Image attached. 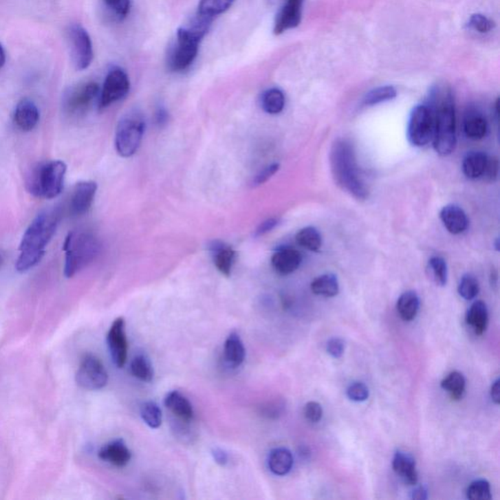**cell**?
Wrapping results in <instances>:
<instances>
[{
    "label": "cell",
    "instance_id": "30",
    "mask_svg": "<svg viewBox=\"0 0 500 500\" xmlns=\"http://www.w3.org/2000/svg\"><path fill=\"white\" fill-rule=\"evenodd\" d=\"M441 387L450 394L453 401H459L466 390V379L461 372L453 371L442 381Z\"/></svg>",
    "mask_w": 500,
    "mask_h": 500
},
{
    "label": "cell",
    "instance_id": "5",
    "mask_svg": "<svg viewBox=\"0 0 500 500\" xmlns=\"http://www.w3.org/2000/svg\"><path fill=\"white\" fill-rule=\"evenodd\" d=\"M63 250L66 252L65 276L72 278L96 258L100 243L90 232H72L65 239Z\"/></svg>",
    "mask_w": 500,
    "mask_h": 500
},
{
    "label": "cell",
    "instance_id": "3",
    "mask_svg": "<svg viewBox=\"0 0 500 500\" xmlns=\"http://www.w3.org/2000/svg\"><path fill=\"white\" fill-rule=\"evenodd\" d=\"M435 116L433 146L441 157H446L457 146V120L455 101L450 90L435 88L430 94V105Z\"/></svg>",
    "mask_w": 500,
    "mask_h": 500
},
{
    "label": "cell",
    "instance_id": "10",
    "mask_svg": "<svg viewBox=\"0 0 500 500\" xmlns=\"http://www.w3.org/2000/svg\"><path fill=\"white\" fill-rule=\"evenodd\" d=\"M129 89L130 81L127 74L120 67H113L105 80L100 98V108H107L110 105L123 99L129 94Z\"/></svg>",
    "mask_w": 500,
    "mask_h": 500
},
{
    "label": "cell",
    "instance_id": "20",
    "mask_svg": "<svg viewBox=\"0 0 500 500\" xmlns=\"http://www.w3.org/2000/svg\"><path fill=\"white\" fill-rule=\"evenodd\" d=\"M209 250L213 254L214 265L218 271L224 276H229L236 260V251L231 246L219 241H213L209 246Z\"/></svg>",
    "mask_w": 500,
    "mask_h": 500
},
{
    "label": "cell",
    "instance_id": "2",
    "mask_svg": "<svg viewBox=\"0 0 500 500\" xmlns=\"http://www.w3.org/2000/svg\"><path fill=\"white\" fill-rule=\"evenodd\" d=\"M330 166L337 185L359 201H366L369 190L360 175L354 146L345 139H338L330 152Z\"/></svg>",
    "mask_w": 500,
    "mask_h": 500
},
{
    "label": "cell",
    "instance_id": "40",
    "mask_svg": "<svg viewBox=\"0 0 500 500\" xmlns=\"http://www.w3.org/2000/svg\"><path fill=\"white\" fill-rule=\"evenodd\" d=\"M470 29L480 32V34H487L494 29V23L490 19L486 17L482 14H474L470 17L468 24Z\"/></svg>",
    "mask_w": 500,
    "mask_h": 500
},
{
    "label": "cell",
    "instance_id": "39",
    "mask_svg": "<svg viewBox=\"0 0 500 500\" xmlns=\"http://www.w3.org/2000/svg\"><path fill=\"white\" fill-rule=\"evenodd\" d=\"M467 499L471 500L492 499L490 483L487 480H476L470 483L466 490Z\"/></svg>",
    "mask_w": 500,
    "mask_h": 500
},
{
    "label": "cell",
    "instance_id": "48",
    "mask_svg": "<svg viewBox=\"0 0 500 500\" xmlns=\"http://www.w3.org/2000/svg\"><path fill=\"white\" fill-rule=\"evenodd\" d=\"M280 220L278 218H270L264 221V222L260 224V226L257 228V232H255V236L261 237L263 235L267 234V232H271L274 228L278 226Z\"/></svg>",
    "mask_w": 500,
    "mask_h": 500
},
{
    "label": "cell",
    "instance_id": "12",
    "mask_svg": "<svg viewBox=\"0 0 500 500\" xmlns=\"http://www.w3.org/2000/svg\"><path fill=\"white\" fill-rule=\"evenodd\" d=\"M107 341H108L111 360L115 362L116 366L120 369L124 367L127 364V352H129L124 318H118L113 323L109 330Z\"/></svg>",
    "mask_w": 500,
    "mask_h": 500
},
{
    "label": "cell",
    "instance_id": "33",
    "mask_svg": "<svg viewBox=\"0 0 500 500\" xmlns=\"http://www.w3.org/2000/svg\"><path fill=\"white\" fill-rule=\"evenodd\" d=\"M427 273L429 278L438 287H445L448 281V266L445 259L434 257L428 261Z\"/></svg>",
    "mask_w": 500,
    "mask_h": 500
},
{
    "label": "cell",
    "instance_id": "9",
    "mask_svg": "<svg viewBox=\"0 0 500 500\" xmlns=\"http://www.w3.org/2000/svg\"><path fill=\"white\" fill-rule=\"evenodd\" d=\"M108 379V372L101 360L91 354L83 358L76 376V383L81 388L90 391L103 389Z\"/></svg>",
    "mask_w": 500,
    "mask_h": 500
},
{
    "label": "cell",
    "instance_id": "8",
    "mask_svg": "<svg viewBox=\"0 0 500 500\" xmlns=\"http://www.w3.org/2000/svg\"><path fill=\"white\" fill-rule=\"evenodd\" d=\"M435 116L428 105H418L409 116L406 135L409 143L415 146H425L433 140Z\"/></svg>",
    "mask_w": 500,
    "mask_h": 500
},
{
    "label": "cell",
    "instance_id": "38",
    "mask_svg": "<svg viewBox=\"0 0 500 500\" xmlns=\"http://www.w3.org/2000/svg\"><path fill=\"white\" fill-rule=\"evenodd\" d=\"M457 290L462 298L472 300L480 292V285L473 274H466L460 280Z\"/></svg>",
    "mask_w": 500,
    "mask_h": 500
},
{
    "label": "cell",
    "instance_id": "53",
    "mask_svg": "<svg viewBox=\"0 0 500 500\" xmlns=\"http://www.w3.org/2000/svg\"><path fill=\"white\" fill-rule=\"evenodd\" d=\"M4 63H6V52H4V49L0 44V67H3Z\"/></svg>",
    "mask_w": 500,
    "mask_h": 500
},
{
    "label": "cell",
    "instance_id": "35",
    "mask_svg": "<svg viewBox=\"0 0 500 500\" xmlns=\"http://www.w3.org/2000/svg\"><path fill=\"white\" fill-rule=\"evenodd\" d=\"M134 378L144 382H150L153 378V369L150 360L144 355H137L130 364Z\"/></svg>",
    "mask_w": 500,
    "mask_h": 500
},
{
    "label": "cell",
    "instance_id": "6",
    "mask_svg": "<svg viewBox=\"0 0 500 500\" xmlns=\"http://www.w3.org/2000/svg\"><path fill=\"white\" fill-rule=\"evenodd\" d=\"M67 165L62 160H52L36 165L27 180V189L32 195L43 199H55L64 188Z\"/></svg>",
    "mask_w": 500,
    "mask_h": 500
},
{
    "label": "cell",
    "instance_id": "41",
    "mask_svg": "<svg viewBox=\"0 0 500 500\" xmlns=\"http://www.w3.org/2000/svg\"><path fill=\"white\" fill-rule=\"evenodd\" d=\"M347 396L351 401L357 402V403L367 401L369 397V388L362 382L352 383L348 387Z\"/></svg>",
    "mask_w": 500,
    "mask_h": 500
},
{
    "label": "cell",
    "instance_id": "44",
    "mask_svg": "<svg viewBox=\"0 0 500 500\" xmlns=\"http://www.w3.org/2000/svg\"><path fill=\"white\" fill-rule=\"evenodd\" d=\"M279 169H280V164H272L268 165V166L265 167L263 171H260L259 173L255 176L254 179H253L252 183H251V185H252V187H258V186L263 185V184L266 183L270 178L273 177L274 174L279 171Z\"/></svg>",
    "mask_w": 500,
    "mask_h": 500
},
{
    "label": "cell",
    "instance_id": "45",
    "mask_svg": "<svg viewBox=\"0 0 500 500\" xmlns=\"http://www.w3.org/2000/svg\"><path fill=\"white\" fill-rule=\"evenodd\" d=\"M323 408L317 402H309L304 408L306 420L312 423H318L323 418Z\"/></svg>",
    "mask_w": 500,
    "mask_h": 500
},
{
    "label": "cell",
    "instance_id": "28",
    "mask_svg": "<svg viewBox=\"0 0 500 500\" xmlns=\"http://www.w3.org/2000/svg\"><path fill=\"white\" fill-rule=\"evenodd\" d=\"M420 297L413 290L404 292L397 302V311L404 322L415 320L420 311Z\"/></svg>",
    "mask_w": 500,
    "mask_h": 500
},
{
    "label": "cell",
    "instance_id": "14",
    "mask_svg": "<svg viewBox=\"0 0 500 500\" xmlns=\"http://www.w3.org/2000/svg\"><path fill=\"white\" fill-rule=\"evenodd\" d=\"M304 0H287L274 21V34H283L288 30L298 27L301 23Z\"/></svg>",
    "mask_w": 500,
    "mask_h": 500
},
{
    "label": "cell",
    "instance_id": "42",
    "mask_svg": "<svg viewBox=\"0 0 500 500\" xmlns=\"http://www.w3.org/2000/svg\"><path fill=\"white\" fill-rule=\"evenodd\" d=\"M104 2L116 14V17L122 19L129 15L131 7L130 0H104Z\"/></svg>",
    "mask_w": 500,
    "mask_h": 500
},
{
    "label": "cell",
    "instance_id": "26",
    "mask_svg": "<svg viewBox=\"0 0 500 500\" xmlns=\"http://www.w3.org/2000/svg\"><path fill=\"white\" fill-rule=\"evenodd\" d=\"M268 466L274 475H287L293 466L292 453L287 448H274L269 455Z\"/></svg>",
    "mask_w": 500,
    "mask_h": 500
},
{
    "label": "cell",
    "instance_id": "52",
    "mask_svg": "<svg viewBox=\"0 0 500 500\" xmlns=\"http://www.w3.org/2000/svg\"><path fill=\"white\" fill-rule=\"evenodd\" d=\"M413 499L425 500L428 499L427 490L424 487H417L415 488L411 495Z\"/></svg>",
    "mask_w": 500,
    "mask_h": 500
},
{
    "label": "cell",
    "instance_id": "19",
    "mask_svg": "<svg viewBox=\"0 0 500 500\" xmlns=\"http://www.w3.org/2000/svg\"><path fill=\"white\" fill-rule=\"evenodd\" d=\"M14 122L23 131H32L39 122V111L36 105L29 99L21 100L14 113Z\"/></svg>",
    "mask_w": 500,
    "mask_h": 500
},
{
    "label": "cell",
    "instance_id": "25",
    "mask_svg": "<svg viewBox=\"0 0 500 500\" xmlns=\"http://www.w3.org/2000/svg\"><path fill=\"white\" fill-rule=\"evenodd\" d=\"M466 323L477 336H482L488 323V311L485 302L479 300L472 304L466 314Z\"/></svg>",
    "mask_w": 500,
    "mask_h": 500
},
{
    "label": "cell",
    "instance_id": "18",
    "mask_svg": "<svg viewBox=\"0 0 500 500\" xmlns=\"http://www.w3.org/2000/svg\"><path fill=\"white\" fill-rule=\"evenodd\" d=\"M439 218L444 226L450 234L459 235L466 231L469 221L464 209L455 204L444 206L439 213Z\"/></svg>",
    "mask_w": 500,
    "mask_h": 500
},
{
    "label": "cell",
    "instance_id": "7",
    "mask_svg": "<svg viewBox=\"0 0 500 500\" xmlns=\"http://www.w3.org/2000/svg\"><path fill=\"white\" fill-rule=\"evenodd\" d=\"M145 132V120L138 111H129L118 122L116 132V149L118 155L130 157L138 151Z\"/></svg>",
    "mask_w": 500,
    "mask_h": 500
},
{
    "label": "cell",
    "instance_id": "31",
    "mask_svg": "<svg viewBox=\"0 0 500 500\" xmlns=\"http://www.w3.org/2000/svg\"><path fill=\"white\" fill-rule=\"evenodd\" d=\"M285 106V97L283 92L279 88H270L263 93L261 107L264 111L270 115H278L283 111Z\"/></svg>",
    "mask_w": 500,
    "mask_h": 500
},
{
    "label": "cell",
    "instance_id": "16",
    "mask_svg": "<svg viewBox=\"0 0 500 500\" xmlns=\"http://www.w3.org/2000/svg\"><path fill=\"white\" fill-rule=\"evenodd\" d=\"M98 457L113 466L124 467L131 459V452L122 439H115L100 448Z\"/></svg>",
    "mask_w": 500,
    "mask_h": 500
},
{
    "label": "cell",
    "instance_id": "51",
    "mask_svg": "<svg viewBox=\"0 0 500 500\" xmlns=\"http://www.w3.org/2000/svg\"><path fill=\"white\" fill-rule=\"evenodd\" d=\"M169 122V113L164 109H159L155 113V123L160 127H164Z\"/></svg>",
    "mask_w": 500,
    "mask_h": 500
},
{
    "label": "cell",
    "instance_id": "43",
    "mask_svg": "<svg viewBox=\"0 0 500 500\" xmlns=\"http://www.w3.org/2000/svg\"><path fill=\"white\" fill-rule=\"evenodd\" d=\"M285 404L281 400H276V401L268 402L261 408L262 415L268 418H278L279 416L283 415L285 411Z\"/></svg>",
    "mask_w": 500,
    "mask_h": 500
},
{
    "label": "cell",
    "instance_id": "29",
    "mask_svg": "<svg viewBox=\"0 0 500 500\" xmlns=\"http://www.w3.org/2000/svg\"><path fill=\"white\" fill-rule=\"evenodd\" d=\"M312 292L325 297L336 296L339 293V283L334 274H325L318 276L311 283Z\"/></svg>",
    "mask_w": 500,
    "mask_h": 500
},
{
    "label": "cell",
    "instance_id": "49",
    "mask_svg": "<svg viewBox=\"0 0 500 500\" xmlns=\"http://www.w3.org/2000/svg\"><path fill=\"white\" fill-rule=\"evenodd\" d=\"M213 457L216 464L226 465L228 462V455L222 448H215L213 450Z\"/></svg>",
    "mask_w": 500,
    "mask_h": 500
},
{
    "label": "cell",
    "instance_id": "1",
    "mask_svg": "<svg viewBox=\"0 0 500 500\" xmlns=\"http://www.w3.org/2000/svg\"><path fill=\"white\" fill-rule=\"evenodd\" d=\"M58 222V215L52 211H45L34 218L21 241L20 255L16 262L18 272L29 271L41 261L46 246L54 236Z\"/></svg>",
    "mask_w": 500,
    "mask_h": 500
},
{
    "label": "cell",
    "instance_id": "23",
    "mask_svg": "<svg viewBox=\"0 0 500 500\" xmlns=\"http://www.w3.org/2000/svg\"><path fill=\"white\" fill-rule=\"evenodd\" d=\"M464 129L465 135L471 140H481L488 132L485 116L475 109H470L464 116Z\"/></svg>",
    "mask_w": 500,
    "mask_h": 500
},
{
    "label": "cell",
    "instance_id": "27",
    "mask_svg": "<svg viewBox=\"0 0 500 500\" xmlns=\"http://www.w3.org/2000/svg\"><path fill=\"white\" fill-rule=\"evenodd\" d=\"M488 157L483 152L467 153L462 162V171L467 178L476 180L482 178L487 167Z\"/></svg>",
    "mask_w": 500,
    "mask_h": 500
},
{
    "label": "cell",
    "instance_id": "47",
    "mask_svg": "<svg viewBox=\"0 0 500 500\" xmlns=\"http://www.w3.org/2000/svg\"><path fill=\"white\" fill-rule=\"evenodd\" d=\"M499 160L494 159V157H488L487 167H486L485 173H483V177L488 182H494L495 179L497 178V174H499Z\"/></svg>",
    "mask_w": 500,
    "mask_h": 500
},
{
    "label": "cell",
    "instance_id": "22",
    "mask_svg": "<svg viewBox=\"0 0 500 500\" xmlns=\"http://www.w3.org/2000/svg\"><path fill=\"white\" fill-rule=\"evenodd\" d=\"M164 404L174 415L181 420L189 422L194 418V409L189 400L178 391H171L164 399Z\"/></svg>",
    "mask_w": 500,
    "mask_h": 500
},
{
    "label": "cell",
    "instance_id": "11",
    "mask_svg": "<svg viewBox=\"0 0 500 500\" xmlns=\"http://www.w3.org/2000/svg\"><path fill=\"white\" fill-rule=\"evenodd\" d=\"M69 39L74 67L78 71L87 69L93 60L91 39L87 31L80 25H73L69 30Z\"/></svg>",
    "mask_w": 500,
    "mask_h": 500
},
{
    "label": "cell",
    "instance_id": "34",
    "mask_svg": "<svg viewBox=\"0 0 500 500\" xmlns=\"http://www.w3.org/2000/svg\"><path fill=\"white\" fill-rule=\"evenodd\" d=\"M235 0H199L197 13L213 18L229 10Z\"/></svg>",
    "mask_w": 500,
    "mask_h": 500
},
{
    "label": "cell",
    "instance_id": "13",
    "mask_svg": "<svg viewBox=\"0 0 500 500\" xmlns=\"http://www.w3.org/2000/svg\"><path fill=\"white\" fill-rule=\"evenodd\" d=\"M96 83H87L74 88L67 95L65 106L69 113H80L87 110L99 93Z\"/></svg>",
    "mask_w": 500,
    "mask_h": 500
},
{
    "label": "cell",
    "instance_id": "4",
    "mask_svg": "<svg viewBox=\"0 0 500 500\" xmlns=\"http://www.w3.org/2000/svg\"><path fill=\"white\" fill-rule=\"evenodd\" d=\"M213 21V18L197 13L189 25L178 30L175 43L169 55L171 71H185L194 63L199 53V43L208 34Z\"/></svg>",
    "mask_w": 500,
    "mask_h": 500
},
{
    "label": "cell",
    "instance_id": "50",
    "mask_svg": "<svg viewBox=\"0 0 500 500\" xmlns=\"http://www.w3.org/2000/svg\"><path fill=\"white\" fill-rule=\"evenodd\" d=\"M500 381L497 378L490 388V397L495 404L500 403Z\"/></svg>",
    "mask_w": 500,
    "mask_h": 500
},
{
    "label": "cell",
    "instance_id": "37",
    "mask_svg": "<svg viewBox=\"0 0 500 500\" xmlns=\"http://www.w3.org/2000/svg\"><path fill=\"white\" fill-rule=\"evenodd\" d=\"M141 416L144 422L153 429H157L162 425V409L155 402H146L142 404Z\"/></svg>",
    "mask_w": 500,
    "mask_h": 500
},
{
    "label": "cell",
    "instance_id": "36",
    "mask_svg": "<svg viewBox=\"0 0 500 500\" xmlns=\"http://www.w3.org/2000/svg\"><path fill=\"white\" fill-rule=\"evenodd\" d=\"M397 96V90L394 86H381V87L372 89L366 95L364 99V104L366 106H374L384 103V102L391 101Z\"/></svg>",
    "mask_w": 500,
    "mask_h": 500
},
{
    "label": "cell",
    "instance_id": "17",
    "mask_svg": "<svg viewBox=\"0 0 500 500\" xmlns=\"http://www.w3.org/2000/svg\"><path fill=\"white\" fill-rule=\"evenodd\" d=\"M272 266L281 276H287L299 268L302 257L299 251L292 248H280L272 257Z\"/></svg>",
    "mask_w": 500,
    "mask_h": 500
},
{
    "label": "cell",
    "instance_id": "46",
    "mask_svg": "<svg viewBox=\"0 0 500 500\" xmlns=\"http://www.w3.org/2000/svg\"><path fill=\"white\" fill-rule=\"evenodd\" d=\"M327 351L331 357L339 359L345 351V342L341 338H331L327 342Z\"/></svg>",
    "mask_w": 500,
    "mask_h": 500
},
{
    "label": "cell",
    "instance_id": "24",
    "mask_svg": "<svg viewBox=\"0 0 500 500\" xmlns=\"http://www.w3.org/2000/svg\"><path fill=\"white\" fill-rule=\"evenodd\" d=\"M246 359V349L243 340L237 332L227 337L224 345V360L232 369L241 367Z\"/></svg>",
    "mask_w": 500,
    "mask_h": 500
},
{
    "label": "cell",
    "instance_id": "21",
    "mask_svg": "<svg viewBox=\"0 0 500 500\" xmlns=\"http://www.w3.org/2000/svg\"><path fill=\"white\" fill-rule=\"evenodd\" d=\"M393 469L398 476L403 479L409 486L417 483L418 473L416 470L415 460L411 455L403 452H397L393 458Z\"/></svg>",
    "mask_w": 500,
    "mask_h": 500
},
{
    "label": "cell",
    "instance_id": "32",
    "mask_svg": "<svg viewBox=\"0 0 500 500\" xmlns=\"http://www.w3.org/2000/svg\"><path fill=\"white\" fill-rule=\"evenodd\" d=\"M296 241L302 248L313 252H317L322 248V236L314 227H306L300 230L296 235Z\"/></svg>",
    "mask_w": 500,
    "mask_h": 500
},
{
    "label": "cell",
    "instance_id": "15",
    "mask_svg": "<svg viewBox=\"0 0 500 500\" xmlns=\"http://www.w3.org/2000/svg\"><path fill=\"white\" fill-rule=\"evenodd\" d=\"M97 192V184L93 181H83L76 184L71 197L72 213L74 215H83L91 208Z\"/></svg>",
    "mask_w": 500,
    "mask_h": 500
}]
</instances>
